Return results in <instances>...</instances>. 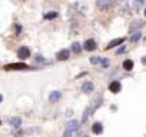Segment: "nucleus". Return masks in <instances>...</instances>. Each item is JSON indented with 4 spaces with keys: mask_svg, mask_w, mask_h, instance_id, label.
Wrapping results in <instances>:
<instances>
[{
    "mask_svg": "<svg viewBox=\"0 0 146 137\" xmlns=\"http://www.w3.org/2000/svg\"><path fill=\"white\" fill-rule=\"evenodd\" d=\"M145 0H123L122 5L127 12H137L143 7Z\"/></svg>",
    "mask_w": 146,
    "mask_h": 137,
    "instance_id": "f257e3e1",
    "label": "nucleus"
},
{
    "mask_svg": "<svg viewBox=\"0 0 146 137\" xmlns=\"http://www.w3.org/2000/svg\"><path fill=\"white\" fill-rule=\"evenodd\" d=\"M79 127H80V123L78 120H70L67 123V126H66V130L63 133V137H72L73 134L79 130Z\"/></svg>",
    "mask_w": 146,
    "mask_h": 137,
    "instance_id": "f03ea898",
    "label": "nucleus"
},
{
    "mask_svg": "<svg viewBox=\"0 0 146 137\" xmlns=\"http://www.w3.org/2000/svg\"><path fill=\"white\" fill-rule=\"evenodd\" d=\"M29 66L25 63H10L5 66V70H29Z\"/></svg>",
    "mask_w": 146,
    "mask_h": 137,
    "instance_id": "7ed1b4c3",
    "label": "nucleus"
},
{
    "mask_svg": "<svg viewBox=\"0 0 146 137\" xmlns=\"http://www.w3.org/2000/svg\"><path fill=\"white\" fill-rule=\"evenodd\" d=\"M116 0H96V5L99 9L102 10H106V9H110L113 5H115Z\"/></svg>",
    "mask_w": 146,
    "mask_h": 137,
    "instance_id": "20e7f679",
    "label": "nucleus"
},
{
    "mask_svg": "<svg viewBox=\"0 0 146 137\" xmlns=\"http://www.w3.org/2000/svg\"><path fill=\"white\" fill-rule=\"evenodd\" d=\"M109 90L112 92V93H119L120 90H122V84H120V82H117V80H113L110 84H109Z\"/></svg>",
    "mask_w": 146,
    "mask_h": 137,
    "instance_id": "39448f33",
    "label": "nucleus"
},
{
    "mask_svg": "<svg viewBox=\"0 0 146 137\" xmlns=\"http://www.w3.org/2000/svg\"><path fill=\"white\" fill-rule=\"evenodd\" d=\"M17 54H19V57H20L22 60H25V59H29V57H30V50L23 46V47H20V49L17 50Z\"/></svg>",
    "mask_w": 146,
    "mask_h": 137,
    "instance_id": "423d86ee",
    "label": "nucleus"
},
{
    "mask_svg": "<svg viewBox=\"0 0 146 137\" xmlns=\"http://www.w3.org/2000/svg\"><path fill=\"white\" fill-rule=\"evenodd\" d=\"M9 124H10L13 128H20V126H22V119L17 117V116L10 117V119H9Z\"/></svg>",
    "mask_w": 146,
    "mask_h": 137,
    "instance_id": "0eeeda50",
    "label": "nucleus"
},
{
    "mask_svg": "<svg viewBox=\"0 0 146 137\" xmlns=\"http://www.w3.org/2000/svg\"><path fill=\"white\" fill-rule=\"evenodd\" d=\"M93 89H95V84H93L92 82H86V83H83V86H82V92H83L85 94H90V93L93 92Z\"/></svg>",
    "mask_w": 146,
    "mask_h": 137,
    "instance_id": "6e6552de",
    "label": "nucleus"
},
{
    "mask_svg": "<svg viewBox=\"0 0 146 137\" xmlns=\"http://www.w3.org/2000/svg\"><path fill=\"white\" fill-rule=\"evenodd\" d=\"M83 49H85V50H88V51L95 50V49H96V41H95L93 39L86 40V41H85V44H83Z\"/></svg>",
    "mask_w": 146,
    "mask_h": 137,
    "instance_id": "1a4fd4ad",
    "label": "nucleus"
},
{
    "mask_svg": "<svg viewBox=\"0 0 146 137\" xmlns=\"http://www.w3.org/2000/svg\"><path fill=\"white\" fill-rule=\"evenodd\" d=\"M69 56H70V51L67 50V49H64V50H60L59 53H57V60H67L69 59Z\"/></svg>",
    "mask_w": 146,
    "mask_h": 137,
    "instance_id": "9d476101",
    "label": "nucleus"
},
{
    "mask_svg": "<svg viewBox=\"0 0 146 137\" xmlns=\"http://www.w3.org/2000/svg\"><path fill=\"white\" fill-rule=\"evenodd\" d=\"M60 97H62V93L56 90V92H52V93H50L49 100H50V103H56V101H59V100H60Z\"/></svg>",
    "mask_w": 146,
    "mask_h": 137,
    "instance_id": "9b49d317",
    "label": "nucleus"
},
{
    "mask_svg": "<svg viewBox=\"0 0 146 137\" xmlns=\"http://www.w3.org/2000/svg\"><path fill=\"white\" fill-rule=\"evenodd\" d=\"M125 41V37H120V39H115V40H112L108 46H106V49H113V47H116V46H119V44H122Z\"/></svg>",
    "mask_w": 146,
    "mask_h": 137,
    "instance_id": "f8f14e48",
    "label": "nucleus"
},
{
    "mask_svg": "<svg viewBox=\"0 0 146 137\" xmlns=\"http://www.w3.org/2000/svg\"><path fill=\"white\" fill-rule=\"evenodd\" d=\"M92 131H93L95 134H102V133H103V126H102V123L96 121V123L92 126Z\"/></svg>",
    "mask_w": 146,
    "mask_h": 137,
    "instance_id": "ddd939ff",
    "label": "nucleus"
},
{
    "mask_svg": "<svg viewBox=\"0 0 146 137\" xmlns=\"http://www.w3.org/2000/svg\"><path fill=\"white\" fill-rule=\"evenodd\" d=\"M123 68H125L126 72H130L132 68H133V61H132L130 59L125 60V61H123Z\"/></svg>",
    "mask_w": 146,
    "mask_h": 137,
    "instance_id": "4468645a",
    "label": "nucleus"
},
{
    "mask_svg": "<svg viewBox=\"0 0 146 137\" xmlns=\"http://www.w3.org/2000/svg\"><path fill=\"white\" fill-rule=\"evenodd\" d=\"M90 63H92V64H99V63H102V66H103V63H105V59L102 60L100 57H96V56H93V57H90Z\"/></svg>",
    "mask_w": 146,
    "mask_h": 137,
    "instance_id": "2eb2a0df",
    "label": "nucleus"
},
{
    "mask_svg": "<svg viewBox=\"0 0 146 137\" xmlns=\"http://www.w3.org/2000/svg\"><path fill=\"white\" fill-rule=\"evenodd\" d=\"M140 36H142V34H140V32H136V33H135V34L132 36V39H130V40H132V41L135 43V41H137V40L140 39Z\"/></svg>",
    "mask_w": 146,
    "mask_h": 137,
    "instance_id": "dca6fc26",
    "label": "nucleus"
},
{
    "mask_svg": "<svg viewBox=\"0 0 146 137\" xmlns=\"http://www.w3.org/2000/svg\"><path fill=\"white\" fill-rule=\"evenodd\" d=\"M72 49H73V51H75V53H79V51H80V44H79V43H75Z\"/></svg>",
    "mask_w": 146,
    "mask_h": 137,
    "instance_id": "f3484780",
    "label": "nucleus"
},
{
    "mask_svg": "<svg viewBox=\"0 0 146 137\" xmlns=\"http://www.w3.org/2000/svg\"><path fill=\"white\" fill-rule=\"evenodd\" d=\"M57 17V13H49L46 14V19H56Z\"/></svg>",
    "mask_w": 146,
    "mask_h": 137,
    "instance_id": "a211bd4d",
    "label": "nucleus"
},
{
    "mask_svg": "<svg viewBox=\"0 0 146 137\" xmlns=\"http://www.w3.org/2000/svg\"><path fill=\"white\" fill-rule=\"evenodd\" d=\"M2 101H3V96H2V94H0V103H2Z\"/></svg>",
    "mask_w": 146,
    "mask_h": 137,
    "instance_id": "6ab92c4d",
    "label": "nucleus"
},
{
    "mask_svg": "<svg viewBox=\"0 0 146 137\" xmlns=\"http://www.w3.org/2000/svg\"><path fill=\"white\" fill-rule=\"evenodd\" d=\"M145 16H146V9H145Z\"/></svg>",
    "mask_w": 146,
    "mask_h": 137,
    "instance_id": "aec40b11",
    "label": "nucleus"
},
{
    "mask_svg": "<svg viewBox=\"0 0 146 137\" xmlns=\"http://www.w3.org/2000/svg\"><path fill=\"white\" fill-rule=\"evenodd\" d=\"M0 126H2V120H0Z\"/></svg>",
    "mask_w": 146,
    "mask_h": 137,
    "instance_id": "412c9836",
    "label": "nucleus"
},
{
    "mask_svg": "<svg viewBox=\"0 0 146 137\" xmlns=\"http://www.w3.org/2000/svg\"><path fill=\"white\" fill-rule=\"evenodd\" d=\"M83 137H88V136H83Z\"/></svg>",
    "mask_w": 146,
    "mask_h": 137,
    "instance_id": "4be33fe9",
    "label": "nucleus"
}]
</instances>
